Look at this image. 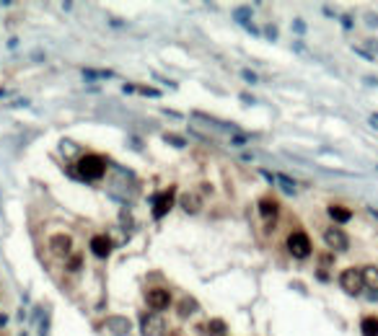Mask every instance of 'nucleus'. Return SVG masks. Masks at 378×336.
I'll use <instances>...</instances> for the list:
<instances>
[{"mask_svg": "<svg viewBox=\"0 0 378 336\" xmlns=\"http://www.w3.org/2000/svg\"><path fill=\"white\" fill-rule=\"evenodd\" d=\"M104 173H106V158H101L96 153H86L78 161V176L86 178V181H96Z\"/></svg>", "mask_w": 378, "mask_h": 336, "instance_id": "nucleus-1", "label": "nucleus"}, {"mask_svg": "<svg viewBox=\"0 0 378 336\" xmlns=\"http://www.w3.org/2000/svg\"><path fill=\"white\" fill-rule=\"evenodd\" d=\"M340 284L347 295H360L365 290V279H363V272L360 269H345L340 274Z\"/></svg>", "mask_w": 378, "mask_h": 336, "instance_id": "nucleus-2", "label": "nucleus"}, {"mask_svg": "<svg viewBox=\"0 0 378 336\" xmlns=\"http://www.w3.org/2000/svg\"><path fill=\"white\" fill-rule=\"evenodd\" d=\"M287 251H290L296 259H306L311 254V238L303 230L290 233V235H287Z\"/></svg>", "mask_w": 378, "mask_h": 336, "instance_id": "nucleus-3", "label": "nucleus"}, {"mask_svg": "<svg viewBox=\"0 0 378 336\" xmlns=\"http://www.w3.org/2000/svg\"><path fill=\"white\" fill-rule=\"evenodd\" d=\"M174 197H176V189H174V186L155 197V202H153V217H155V220H161V217L169 215V210L174 207Z\"/></svg>", "mask_w": 378, "mask_h": 336, "instance_id": "nucleus-4", "label": "nucleus"}, {"mask_svg": "<svg viewBox=\"0 0 378 336\" xmlns=\"http://www.w3.org/2000/svg\"><path fill=\"white\" fill-rule=\"evenodd\" d=\"M324 243L329 246L331 251H347L350 238H347L345 230H340V228H329V230H324Z\"/></svg>", "mask_w": 378, "mask_h": 336, "instance_id": "nucleus-5", "label": "nucleus"}, {"mask_svg": "<svg viewBox=\"0 0 378 336\" xmlns=\"http://www.w3.org/2000/svg\"><path fill=\"white\" fill-rule=\"evenodd\" d=\"M112 336H127L130 331H132V323H130V318H124V316H109L104 323H101Z\"/></svg>", "mask_w": 378, "mask_h": 336, "instance_id": "nucleus-6", "label": "nucleus"}, {"mask_svg": "<svg viewBox=\"0 0 378 336\" xmlns=\"http://www.w3.org/2000/svg\"><path fill=\"white\" fill-rule=\"evenodd\" d=\"M50 251H52L55 256L65 259V256H68V254L73 251V238H70V235H65V233L52 235V238H50Z\"/></svg>", "mask_w": 378, "mask_h": 336, "instance_id": "nucleus-7", "label": "nucleus"}, {"mask_svg": "<svg viewBox=\"0 0 378 336\" xmlns=\"http://www.w3.org/2000/svg\"><path fill=\"white\" fill-rule=\"evenodd\" d=\"M163 333H166V321L158 316V313L143 318V336H163Z\"/></svg>", "mask_w": 378, "mask_h": 336, "instance_id": "nucleus-8", "label": "nucleus"}, {"mask_svg": "<svg viewBox=\"0 0 378 336\" xmlns=\"http://www.w3.org/2000/svg\"><path fill=\"white\" fill-rule=\"evenodd\" d=\"M148 305H150L153 310H166V308L171 305V295L166 293V290L155 287V290H150V293H148Z\"/></svg>", "mask_w": 378, "mask_h": 336, "instance_id": "nucleus-9", "label": "nucleus"}, {"mask_svg": "<svg viewBox=\"0 0 378 336\" xmlns=\"http://www.w3.org/2000/svg\"><path fill=\"white\" fill-rule=\"evenodd\" d=\"M91 254L99 256V259H106L112 254V238L109 235H94L91 238Z\"/></svg>", "mask_w": 378, "mask_h": 336, "instance_id": "nucleus-10", "label": "nucleus"}, {"mask_svg": "<svg viewBox=\"0 0 378 336\" xmlns=\"http://www.w3.org/2000/svg\"><path fill=\"white\" fill-rule=\"evenodd\" d=\"M277 202L272 199V197H262L259 199V215L264 217V220H275V215H277Z\"/></svg>", "mask_w": 378, "mask_h": 336, "instance_id": "nucleus-11", "label": "nucleus"}, {"mask_svg": "<svg viewBox=\"0 0 378 336\" xmlns=\"http://www.w3.org/2000/svg\"><path fill=\"white\" fill-rule=\"evenodd\" d=\"M329 217L334 220V222H350V217H352V210H347V207H342V205H329Z\"/></svg>", "mask_w": 378, "mask_h": 336, "instance_id": "nucleus-12", "label": "nucleus"}, {"mask_svg": "<svg viewBox=\"0 0 378 336\" xmlns=\"http://www.w3.org/2000/svg\"><path fill=\"white\" fill-rule=\"evenodd\" d=\"M360 331H363V336H378V318H375V316H368V318H363V323H360Z\"/></svg>", "mask_w": 378, "mask_h": 336, "instance_id": "nucleus-13", "label": "nucleus"}, {"mask_svg": "<svg viewBox=\"0 0 378 336\" xmlns=\"http://www.w3.org/2000/svg\"><path fill=\"white\" fill-rule=\"evenodd\" d=\"M182 207L194 215V212H199V207H202V205H199V197L197 194H184L182 197Z\"/></svg>", "mask_w": 378, "mask_h": 336, "instance_id": "nucleus-14", "label": "nucleus"}, {"mask_svg": "<svg viewBox=\"0 0 378 336\" xmlns=\"http://www.w3.org/2000/svg\"><path fill=\"white\" fill-rule=\"evenodd\" d=\"M363 279H365V287H370V290H375V293H378V269L375 266L363 269Z\"/></svg>", "mask_w": 378, "mask_h": 336, "instance_id": "nucleus-15", "label": "nucleus"}, {"mask_svg": "<svg viewBox=\"0 0 378 336\" xmlns=\"http://www.w3.org/2000/svg\"><path fill=\"white\" fill-rule=\"evenodd\" d=\"M194 310H197V300H194V298H184V300L179 303V316H182V318L192 316Z\"/></svg>", "mask_w": 378, "mask_h": 336, "instance_id": "nucleus-16", "label": "nucleus"}, {"mask_svg": "<svg viewBox=\"0 0 378 336\" xmlns=\"http://www.w3.org/2000/svg\"><path fill=\"white\" fill-rule=\"evenodd\" d=\"M83 78H88V80H101V78H112V73H109V70H91V67H86V70H83Z\"/></svg>", "mask_w": 378, "mask_h": 336, "instance_id": "nucleus-17", "label": "nucleus"}, {"mask_svg": "<svg viewBox=\"0 0 378 336\" xmlns=\"http://www.w3.org/2000/svg\"><path fill=\"white\" fill-rule=\"evenodd\" d=\"M207 326V333L210 336H223L226 333V323L223 321H210V323H205Z\"/></svg>", "mask_w": 378, "mask_h": 336, "instance_id": "nucleus-18", "label": "nucleus"}, {"mask_svg": "<svg viewBox=\"0 0 378 336\" xmlns=\"http://www.w3.org/2000/svg\"><path fill=\"white\" fill-rule=\"evenodd\" d=\"M80 264H83V259H80V256H70V261H68V272H78Z\"/></svg>", "mask_w": 378, "mask_h": 336, "instance_id": "nucleus-19", "label": "nucleus"}, {"mask_svg": "<svg viewBox=\"0 0 378 336\" xmlns=\"http://www.w3.org/2000/svg\"><path fill=\"white\" fill-rule=\"evenodd\" d=\"M166 142H171L174 148H184V140L176 137V134H166Z\"/></svg>", "mask_w": 378, "mask_h": 336, "instance_id": "nucleus-20", "label": "nucleus"}, {"mask_svg": "<svg viewBox=\"0 0 378 336\" xmlns=\"http://www.w3.org/2000/svg\"><path fill=\"white\" fill-rule=\"evenodd\" d=\"M280 181H282V189H285L287 194H293V191H296V186L290 184V178H287V176H280Z\"/></svg>", "mask_w": 378, "mask_h": 336, "instance_id": "nucleus-21", "label": "nucleus"}, {"mask_svg": "<svg viewBox=\"0 0 378 336\" xmlns=\"http://www.w3.org/2000/svg\"><path fill=\"white\" fill-rule=\"evenodd\" d=\"M246 16H249V11H246V8H241V11H236V18L241 21V24H246Z\"/></svg>", "mask_w": 378, "mask_h": 336, "instance_id": "nucleus-22", "label": "nucleus"}, {"mask_svg": "<svg viewBox=\"0 0 378 336\" xmlns=\"http://www.w3.org/2000/svg\"><path fill=\"white\" fill-rule=\"evenodd\" d=\"M243 80H249V83H254V80H257V75H254V73H249V70H243Z\"/></svg>", "mask_w": 378, "mask_h": 336, "instance_id": "nucleus-23", "label": "nucleus"}]
</instances>
